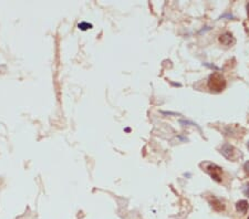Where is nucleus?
<instances>
[{
  "mask_svg": "<svg viewBox=\"0 0 249 219\" xmlns=\"http://www.w3.org/2000/svg\"><path fill=\"white\" fill-rule=\"evenodd\" d=\"M208 88L214 92H222L226 88L225 77L218 72H214L208 79Z\"/></svg>",
  "mask_w": 249,
  "mask_h": 219,
  "instance_id": "nucleus-1",
  "label": "nucleus"
},
{
  "mask_svg": "<svg viewBox=\"0 0 249 219\" xmlns=\"http://www.w3.org/2000/svg\"><path fill=\"white\" fill-rule=\"evenodd\" d=\"M200 166L203 167V171L209 174L211 178L214 181L220 183L222 179V169L220 168L219 166L216 165L214 163H209V162H205V163H202Z\"/></svg>",
  "mask_w": 249,
  "mask_h": 219,
  "instance_id": "nucleus-2",
  "label": "nucleus"
},
{
  "mask_svg": "<svg viewBox=\"0 0 249 219\" xmlns=\"http://www.w3.org/2000/svg\"><path fill=\"white\" fill-rule=\"evenodd\" d=\"M220 153H222L224 156L227 158V160H236L238 157L240 156V153L234 147L231 146L230 144H224L220 148Z\"/></svg>",
  "mask_w": 249,
  "mask_h": 219,
  "instance_id": "nucleus-3",
  "label": "nucleus"
},
{
  "mask_svg": "<svg viewBox=\"0 0 249 219\" xmlns=\"http://www.w3.org/2000/svg\"><path fill=\"white\" fill-rule=\"evenodd\" d=\"M219 41H220V43H222V45H227V47L235 45V42H236V41H235L234 37H233V34H231V33H229V32L222 33V36L219 37Z\"/></svg>",
  "mask_w": 249,
  "mask_h": 219,
  "instance_id": "nucleus-4",
  "label": "nucleus"
},
{
  "mask_svg": "<svg viewBox=\"0 0 249 219\" xmlns=\"http://www.w3.org/2000/svg\"><path fill=\"white\" fill-rule=\"evenodd\" d=\"M248 208H249V204H248V201L246 200H239L237 204H236V209H237L239 213H243V214L247 213Z\"/></svg>",
  "mask_w": 249,
  "mask_h": 219,
  "instance_id": "nucleus-5",
  "label": "nucleus"
},
{
  "mask_svg": "<svg viewBox=\"0 0 249 219\" xmlns=\"http://www.w3.org/2000/svg\"><path fill=\"white\" fill-rule=\"evenodd\" d=\"M213 199H214V201H211V206H213V208L214 209H216L217 210V206H219V208L220 209H224V206H222V204L220 203L218 199H216V198H214L213 197Z\"/></svg>",
  "mask_w": 249,
  "mask_h": 219,
  "instance_id": "nucleus-6",
  "label": "nucleus"
},
{
  "mask_svg": "<svg viewBox=\"0 0 249 219\" xmlns=\"http://www.w3.org/2000/svg\"><path fill=\"white\" fill-rule=\"evenodd\" d=\"M244 194L249 197V183L246 184V185H245V187H244Z\"/></svg>",
  "mask_w": 249,
  "mask_h": 219,
  "instance_id": "nucleus-7",
  "label": "nucleus"
},
{
  "mask_svg": "<svg viewBox=\"0 0 249 219\" xmlns=\"http://www.w3.org/2000/svg\"><path fill=\"white\" fill-rule=\"evenodd\" d=\"M244 169H245V173L249 176V160L245 163V165H244Z\"/></svg>",
  "mask_w": 249,
  "mask_h": 219,
  "instance_id": "nucleus-8",
  "label": "nucleus"
},
{
  "mask_svg": "<svg viewBox=\"0 0 249 219\" xmlns=\"http://www.w3.org/2000/svg\"><path fill=\"white\" fill-rule=\"evenodd\" d=\"M79 28H81L82 30H85L88 28H91V24H88V23H81L79 24Z\"/></svg>",
  "mask_w": 249,
  "mask_h": 219,
  "instance_id": "nucleus-9",
  "label": "nucleus"
},
{
  "mask_svg": "<svg viewBox=\"0 0 249 219\" xmlns=\"http://www.w3.org/2000/svg\"><path fill=\"white\" fill-rule=\"evenodd\" d=\"M247 15H248V17H249V3L247 5Z\"/></svg>",
  "mask_w": 249,
  "mask_h": 219,
  "instance_id": "nucleus-10",
  "label": "nucleus"
},
{
  "mask_svg": "<svg viewBox=\"0 0 249 219\" xmlns=\"http://www.w3.org/2000/svg\"><path fill=\"white\" fill-rule=\"evenodd\" d=\"M247 146H248V148H249V142H248V144H247Z\"/></svg>",
  "mask_w": 249,
  "mask_h": 219,
  "instance_id": "nucleus-11",
  "label": "nucleus"
},
{
  "mask_svg": "<svg viewBox=\"0 0 249 219\" xmlns=\"http://www.w3.org/2000/svg\"><path fill=\"white\" fill-rule=\"evenodd\" d=\"M248 219H249V218H248Z\"/></svg>",
  "mask_w": 249,
  "mask_h": 219,
  "instance_id": "nucleus-12",
  "label": "nucleus"
}]
</instances>
